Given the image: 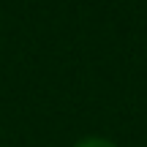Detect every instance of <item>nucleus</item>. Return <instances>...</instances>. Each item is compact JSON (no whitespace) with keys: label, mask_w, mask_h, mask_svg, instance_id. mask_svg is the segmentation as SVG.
I'll return each instance as SVG.
<instances>
[{"label":"nucleus","mask_w":147,"mask_h":147,"mask_svg":"<svg viewBox=\"0 0 147 147\" xmlns=\"http://www.w3.org/2000/svg\"><path fill=\"white\" fill-rule=\"evenodd\" d=\"M74 147H117V144L112 142V139H106V136H84Z\"/></svg>","instance_id":"f257e3e1"}]
</instances>
